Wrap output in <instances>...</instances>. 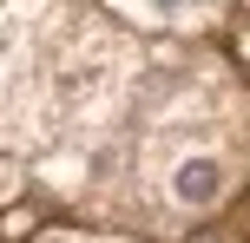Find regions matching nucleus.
<instances>
[{
    "mask_svg": "<svg viewBox=\"0 0 250 243\" xmlns=\"http://www.w3.org/2000/svg\"><path fill=\"white\" fill-rule=\"evenodd\" d=\"M145 7L158 13V20H178V13H191V7H198V0H145Z\"/></svg>",
    "mask_w": 250,
    "mask_h": 243,
    "instance_id": "nucleus-2",
    "label": "nucleus"
},
{
    "mask_svg": "<svg viewBox=\"0 0 250 243\" xmlns=\"http://www.w3.org/2000/svg\"><path fill=\"white\" fill-rule=\"evenodd\" d=\"M224 184H230V171H224V158H211V151H185V158L171 165V197H178L185 210L217 204Z\"/></svg>",
    "mask_w": 250,
    "mask_h": 243,
    "instance_id": "nucleus-1",
    "label": "nucleus"
}]
</instances>
